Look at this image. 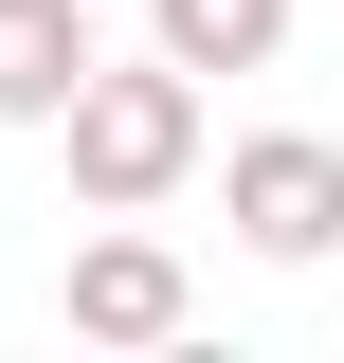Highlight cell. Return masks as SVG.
<instances>
[{"label":"cell","instance_id":"3957f363","mask_svg":"<svg viewBox=\"0 0 344 363\" xmlns=\"http://www.w3.org/2000/svg\"><path fill=\"white\" fill-rule=\"evenodd\" d=\"M55 327H73V345H181V327H200V272H181L145 218H109V236H73Z\"/></svg>","mask_w":344,"mask_h":363},{"label":"cell","instance_id":"7a4b0ae2","mask_svg":"<svg viewBox=\"0 0 344 363\" xmlns=\"http://www.w3.org/2000/svg\"><path fill=\"white\" fill-rule=\"evenodd\" d=\"M217 218H236V255H254V272H326V255H344V145H326V128L217 145Z\"/></svg>","mask_w":344,"mask_h":363},{"label":"cell","instance_id":"6da1fadb","mask_svg":"<svg viewBox=\"0 0 344 363\" xmlns=\"http://www.w3.org/2000/svg\"><path fill=\"white\" fill-rule=\"evenodd\" d=\"M55 145H73V200H91V218H164L181 182H200L217 128H200V73L145 37V55H109V73L55 109Z\"/></svg>","mask_w":344,"mask_h":363},{"label":"cell","instance_id":"5b68a950","mask_svg":"<svg viewBox=\"0 0 344 363\" xmlns=\"http://www.w3.org/2000/svg\"><path fill=\"white\" fill-rule=\"evenodd\" d=\"M145 37H164L181 73H272V55H290V0H145Z\"/></svg>","mask_w":344,"mask_h":363},{"label":"cell","instance_id":"277c9868","mask_svg":"<svg viewBox=\"0 0 344 363\" xmlns=\"http://www.w3.org/2000/svg\"><path fill=\"white\" fill-rule=\"evenodd\" d=\"M91 73H109V18L91 0H0V128H55Z\"/></svg>","mask_w":344,"mask_h":363}]
</instances>
